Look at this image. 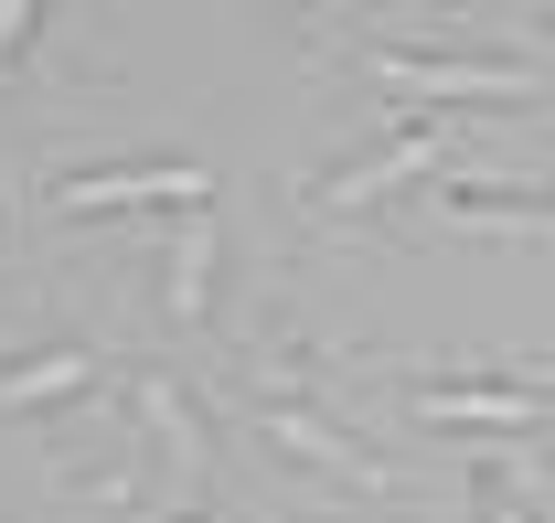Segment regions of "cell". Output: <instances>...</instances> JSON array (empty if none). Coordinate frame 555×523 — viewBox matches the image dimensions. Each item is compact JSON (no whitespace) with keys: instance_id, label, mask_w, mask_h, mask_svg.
<instances>
[{"instance_id":"6da1fadb","label":"cell","mask_w":555,"mask_h":523,"mask_svg":"<svg viewBox=\"0 0 555 523\" xmlns=\"http://www.w3.org/2000/svg\"><path fill=\"white\" fill-rule=\"evenodd\" d=\"M363 75L396 97V107H427V118H460V107H534L545 97V65L534 54H438V43H363Z\"/></svg>"},{"instance_id":"7a4b0ae2","label":"cell","mask_w":555,"mask_h":523,"mask_svg":"<svg viewBox=\"0 0 555 523\" xmlns=\"http://www.w3.org/2000/svg\"><path fill=\"white\" fill-rule=\"evenodd\" d=\"M406 406L427 417V428H491V438H534V428H555V385H534V374H416Z\"/></svg>"},{"instance_id":"3957f363","label":"cell","mask_w":555,"mask_h":523,"mask_svg":"<svg viewBox=\"0 0 555 523\" xmlns=\"http://www.w3.org/2000/svg\"><path fill=\"white\" fill-rule=\"evenodd\" d=\"M54 214H139V203H171V214H193L214 203V171L204 161H75L43 182Z\"/></svg>"},{"instance_id":"277c9868","label":"cell","mask_w":555,"mask_h":523,"mask_svg":"<svg viewBox=\"0 0 555 523\" xmlns=\"http://www.w3.org/2000/svg\"><path fill=\"white\" fill-rule=\"evenodd\" d=\"M438 150H449V129H438V118L416 107V118H406L396 139H374V150H363V161H343L332 182H310V214H363V203H385L396 182L438 171Z\"/></svg>"},{"instance_id":"5b68a950","label":"cell","mask_w":555,"mask_h":523,"mask_svg":"<svg viewBox=\"0 0 555 523\" xmlns=\"http://www.w3.org/2000/svg\"><path fill=\"white\" fill-rule=\"evenodd\" d=\"M246 428L268 438V449H288V459H321V470H343L352 492H385V459L374 449H352V428H332L321 406H299V395H246Z\"/></svg>"},{"instance_id":"8992f818","label":"cell","mask_w":555,"mask_h":523,"mask_svg":"<svg viewBox=\"0 0 555 523\" xmlns=\"http://www.w3.org/2000/svg\"><path fill=\"white\" fill-rule=\"evenodd\" d=\"M438 214H449V225H481V235H534V246H555V193L545 182L449 171V182H438Z\"/></svg>"},{"instance_id":"52a82bcc","label":"cell","mask_w":555,"mask_h":523,"mask_svg":"<svg viewBox=\"0 0 555 523\" xmlns=\"http://www.w3.org/2000/svg\"><path fill=\"white\" fill-rule=\"evenodd\" d=\"M139 449H160V470L193 492L204 481V459H214V428H204V406H193V385L182 374H139Z\"/></svg>"},{"instance_id":"ba28073f","label":"cell","mask_w":555,"mask_h":523,"mask_svg":"<svg viewBox=\"0 0 555 523\" xmlns=\"http://www.w3.org/2000/svg\"><path fill=\"white\" fill-rule=\"evenodd\" d=\"M214 267H224L214 203L171 214V246H160V299H171V331H214Z\"/></svg>"},{"instance_id":"9c48e42d","label":"cell","mask_w":555,"mask_h":523,"mask_svg":"<svg viewBox=\"0 0 555 523\" xmlns=\"http://www.w3.org/2000/svg\"><path fill=\"white\" fill-rule=\"evenodd\" d=\"M96 395V353L86 342H43L22 363H0V417H43V406H75Z\"/></svg>"},{"instance_id":"30bf717a","label":"cell","mask_w":555,"mask_h":523,"mask_svg":"<svg viewBox=\"0 0 555 523\" xmlns=\"http://www.w3.org/2000/svg\"><path fill=\"white\" fill-rule=\"evenodd\" d=\"M470 523H545V513L524 502V481L502 459H470Z\"/></svg>"},{"instance_id":"8fae6325","label":"cell","mask_w":555,"mask_h":523,"mask_svg":"<svg viewBox=\"0 0 555 523\" xmlns=\"http://www.w3.org/2000/svg\"><path fill=\"white\" fill-rule=\"evenodd\" d=\"M33 33H43V0H0V86L22 75V54H33Z\"/></svg>"},{"instance_id":"7c38bea8","label":"cell","mask_w":555,"mask_h":523,"mask_svg":"<svg viewBox=\"0 0 555 523\" xmlns=\"http://www.w3.org/2000/svg\"><path fill=\"white\" fill-rule=\"evenodd\" d=\"M171 523H224V513H171Z\"/></svg>"},{"instance_id":"4fadbf2b","label":"cell","mask_w":555,"mask_h":523,"mask_svg":"<svg viewBox=\"0 0 555 523\" xmlns=\"http://www.w3.org/2000/svg\"><path fill=\"white\" fill-rule=\"evenodd\" d=\"M427 11H460V0H427Z\"/></svg>"},{"instance_id":"5bb4252c","label":"cell","mask_w":555,"mask_h":523,"mask_svg":"<svg viewBox=\"0 0 555 523\" xmlns=\"http://www.w3.org/2000/svg\"><path fill=\"white\" fill-rule=\"evenodd\" d=\"M545 438H555V428H545Z\"/></svg>"}]
</instances>
